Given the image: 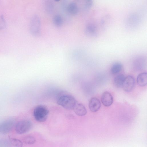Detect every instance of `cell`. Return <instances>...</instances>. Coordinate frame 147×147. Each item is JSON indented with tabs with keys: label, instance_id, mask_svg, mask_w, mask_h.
Wrapping results in <instances>:
<instances>
[{
	"label": "cell",
	"instance_id": "cell-1",
	"mask_svg": "<svg viewBox=\"0 0 147 147\" xmlns=\"http://www.w3.org/2000/svg\"><path fill=\"white\" fill-rule=\"evenodd\" d=\"M77 102L74 96L68 94L60 96L57 101V103L58 105L69 110L73 109Z\"/></svg>",
	"mask_w": 147,
	"mask_h": 147
},
{
	"label": "cell",
	"instance_id": "cell-2",
	"mask_svg": "<svg viewBox=\"0 0 147 147\" xmlns=\"http://www.w3.org/2000/svg\"><path fill=\"white\" fill-rule=\"evenodd\" d=\"M47 108L42 105H39L34 110L33 114L35 119L38 121L43 122L47 119L49 114Z\"/></svg>",
	"mask_w": 147,
	"mask_h": 147
},
{
	"label": "cell",
	"instance_id": "cell-3",
	"mask_svg": "<svg viewBox=\"0 0 147 147\" xmlns=\"http://www.w3.org/2000/svg\"><path fill=\"white\" fill-rule=\"evenodd\" d=\"M41 21L39 16L34 15L32 18L30 23V30L32 34L35 36H39L41 32Z\"/></svg>",
	"mask_w": 147,
	"mask_h": 147
},
{
	"label": "cell",
	"instance_id": "cell-4",
	"mask_svg": "<svg viewBox=\"0 0 147 147\" xmlns=\"http://www.w3.org/2000/svg\"><path fill=\"white\" fill-rule=\"evenodd\" d=\"M32 127L31 122L28 120H23L18 122L15 127L16 132L18 134H24L28 131Z\"/></svg>",
	"mask_w": 147,
	"mask_h": 147
},
{
	"label": "cell",
	"instance_id": "cell-5",
	"mask_svg": "<svg viewBox=\"0 0 147 147\" xmlns=\"http://www.w3.org/2000/svg\"><path fill=\"white\" fill-rule=\"evenodd\" d=\"M15 123V121L9 119L3 122L0 124V133L6 134L10 131Z\"/></svg>",
	"mask_w": 147,
	"mask_h": 147
},
{
	"label": "cell",
	"instance_id": "cell-6",
	"mask_svg": "<svg viewBox=\"0 0 147 147\" xmlns=\"http://www.w3.org/2000/svg\"><path fill=\"white\" fill-rule=\"evenodd\" d=\"M135 84L134 78L131 76L129 75L125 77L122 87L124 91L129 92L132 90Z\"/></svg>",
	"mask_w": 147,
	"mask_h": 147
},
{
	"label": "cell",
	"instance_id": "cell-7",
	"mask_svg": "<svg viewBox=\"0 0 147 147\" xmlns=\"http://www.w3.org/2000/svg\"><path fill=\"white\" fill-rule=\"evenodd\" d=\"M101 101L102 104L105 106L108 107L111 106L113 101V98L111 94L108 91H105L102 94Z\"/></svg>",
	"mask_w": 147,
	"mask_h": 147
},
{
	"label": "cell",
	"instance_id": "cell-8",
	"mask_svg": "<svg viewBox=\"0 0 147 147\" xmlns=\"http://www.w3.org/2000/svg\"><path fill=\"white\" fill-rule=\"evenodd\" d=\"M88 105L90 111L92 112H95L99 109L101 105L100 100L98 98L94 97L90 99Z\"/></svg>",
	"mask_w": 147,
	"mask_h": 147
},
{
	"label": "cell",
	"instance_id": "cell-9",
	"mask_svg": "<svg viewBox=\"0 0 147 147\" xmlns=\"http://www.w3.org/2000/svg\"><path fill=\"white\" fill-rule=\"evenodd\" d=\"M73 110L75 113L79 116H84L87 113V110L86 108L81 103L77 102Z\"/></svg>",
	"mask_w": 147,
	"mask_h": 147
},
{
	"label": "cell",
	"instance_id": "cell-10",
	"mask_svg": "<svg viewBox=\"0 0 147 147\" xmlns=\"http://www.w3.org/2000/svg\"><path fill=\"white\" fill-rule=\"evenodd\" d=\"M85 33L88 36L95 37L97 35V30L96 26L92 24H88L85 28Z\"/></svg>",
	"mask_w": 147,
	"mask_h": 147
},
{
	"label": "cell",
	"instance_id": "cell-11",
	"mask_svg": "<svg viewBox=\"0 0 147 147\" xmlns=\"http://www.w3.org/2000/svg\"><path fill=\"white\" fill-rule=\"evenodd\" d=\"M138 84L141 86H145L147 84V74L146 72H143L140 74L137 78Z\"/></svg>",
	"mask_w": 147,
	"mask_h": 147
},
{
	"label": "cell",
	"instance_id": "cell-12",
	"mask_svg": "<svg viewBox=\"0 0 147 147\" xmlns=\"http://www.w3.org/2000/svg\"><path fill=\"white\" fill-rule=\"evenodd\" d=\"M67 10L68 12L71 15H76L78 12V7L77 4L74 2L69 3L67 5Z\"/></svg>",
	"mask_w": 147,
	"mask_h": 147
},
{
	"label": "cell",
	"instance_id": "cell-13",
	"mask_svg": "<svg viewBox=\"0 0 147 147\" xmlns=\"http://www.w3.org/2000/svg\"><path fill=\"white\" fill-rule=\"evenodd\" d=\"M125 77L122 74L117 76L114 79V83L115 86L118 88L122 87Z\"/></svg>",
	"mask_w": 147,
	"mask_h": 147
},
{
	"label": "cell",
	"instance_id": "cell-14",
	"mask_svg": "<svg viewBox=\"0 0 147 147\" xmlns=\"http://www.w3.org/2000/svg\"><path fill=\"white\" fill-rule=\"evenodd\" d=\"M123 68L122 64L119 62H116L114 63L111 68V72L112 74H115L119 73Z\"/></svg>",
	"mask_w": 147,
	"mask_h": 147
},
{
	"label": "cell",
	"instance_id": "cell-15",
	"mask_svg": "<svg viewBox=\"0 0 147 147\" xmlns=\"http://www.w3.org/2000/svg\"><path fill=\"white\" fill-rule=\"evenodd\" d=\"M44 7L46 11L48 14L51 13L54 9V3L52 1H47L45 3Z\"/></svg>",
	"mask_w": 147,
	"mask_h": 147
},
{
	"label": "cell",
	"instance_id": "cell-16",
	"mask_svg": "<svg viewBox=\"0 0 147 147\" xmlns=\"http://www.w3.org/2000/svg\"><path fill=\"white\" fill-rule=\"evenodd\" d=\"M53 21L54 25L57 27H60L62 24V18L59 15H56L53 17Z\"/></svg>",
	"mask_w": 147,
	"mask_h": 147
},
{
	"label": "cell",
	"instance_id": "cell-17",
	"mask_svg": "<svg viewBox=\"0 0 147 147\" xmlns=\"http://www.w3.org/2000/svg\"><path fill=\"white\" fill-rule=\"evenodd\" d=\"M9 140L13 147H22L23 144L22 142L20 140L14 138H10Z\"/></svg>",
	"mask_w": 147,
	"mask_h": 147
},
{
	"label": "cell",
	"instance_id": "cell-18",
	"mask_svg": "<svg viewBox=\"0 0 147 147\" xmlns=\"http://www.w3.org/2000/svg\"><path fill=\"white\" fill-rule=\"evenodd\" d=\"M24 143L27 144H32L35 143L36 139L32 136H28L24 137L23 138Z\"/></svg>",
	"mask_w": 147,
	"mask_h": 147
},
{
	"label": "cell",
	"instance_id": "cell-19",
	"mask_svg": "<svg viewBox=\"0 0 147 147\" xmlns=\"http://www.w3.org/2000/svg\"><path fill=\"white\" fill-rule=\"evenodd\" d=\"M11 146L9 140L0 139V147H11Z\"/></svg>",
	"mask_w": 147,
	"mask_h": 147
},
{
	"label": "cell",
	"instance_id": "cell-20",
	"mask_svg": "<svg viewBox=\"0 0 147 147\" xmlns=\"http://www.w3.org/2000/svg\"><path fill=\"white\" fill-rule=\"evenodd\" d=\"M93 3L92 1L90 0H86L84 3V7L85 9H88L91 7Z\"/></svg>",
	"mask_w": 147,
	"mask_h": 147
}]
</instances>
